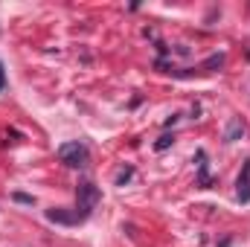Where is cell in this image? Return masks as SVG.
<instances>
[{
	"label": "cell",
	"mask_w": 250,
	"mask_h": 247,
	"mask_svg": "<svg viewBox=\"0 0 250 247\" xmlns=\"http://www.w3.org/2000/svg\"><path fill=\"white\" fill-rule=\"evenodd\" d=\"M6 87V70H3V64H0V90Z\"/></svg>",
	"instance_id": "30bf717a"
},
{
	"label": "cell",
	"mask_w": 250,
	"mask_h": 247,
	"mask_svg": "<svg viewBox=\"0 0 250 247\" xmlns=\"http://www.w3.org/2000/svg\"><path fill=\"white\" fill-rule=\"evenodd\" d=\"M131 175H134V169H125L123 175H120V178H117V184H125V181H128V178H131Z\"/></svg>",
	"instance_id": "ba28073f"
},
{
	"label": "cell",
	"mask_w": 250,
	"mask_h": 247,
	"mask_svg": "<svg viewBox=\"0 0 250 247\" xmlns=\"http://www.w3.org/2000/svg\"><path fill=\"white\" fill-rule=\"evenodd\" d=\"M15 201H21V204H32V198H29V195H15Z\"/></svg>",
	"instance_id": "9c48e42d"
},
{
	"label": "cell",
	"mask_w": 250,
	"mask_h": 247,
	"mask_svg": "<svg viewBox=\"0 0 250 247\" xmlns=\"http://www.w3.org/2000/svg\"><path fill=\"white\" fill-rule=\"evenodd\" d=\"M242 134H245V123L236 117V120H230V125H227V131H224V140H227V143H236Z\"/></svg>",
	"instance_id": "277c9868"
},
{
	"label": "cell",
	"mask_w": 250,
	"mask_h": 247,
	"mask_svg": "<svg viewBox=\"0 0 250 247\" xmlns=\"http://www.w3.org/2000/svg\"><path fill=\"white\" fill-rule=\"evenodd\" d=\"M172 143H175V137H172V134H163V137H160V140L154 143V148H157V151H166V148H169Z\"/></svg>",
	"instance_id": "8992f818"
},
{
	"label": "cell",
	"mask_w": 250,
	"mask_h": 247,
	"mask_svg": "<svg viewBox=\"0 0 250 247\" xmlns=\"http://www.w3.org/2000/svg\"><path fill=\"white\" fill-rule=\"evenodd\" d=\"M99 198H102L99 186H93V184H79V189H76V215H79V221L90 218V212L96 209Z\"/></svg>",
	"instance_id": "6da1fadb"
},
{
	"label": "cell",
	"mask_w": 250,
	"mask_h": 247,
	"mask_svg": "<svg viewBox=\"0 0 250 247\" xmlns=\"http://www.w3.org/2000/svg\"><path fill=\"white\" fill-rule=\"evenodd\" d=\"M221 64H224V56H212V59H207V62H204V67L209 70V67H221Z\"/></svg>",
	"instance_id": "52a82bcc"
},
{
	"label": "cell",
	"mask_w": 250,
	"mask_h": 247,
	"mask_svg": "<svg viewBox=\"0 0 250 247\" xmlns=\"http://www.w3.org/2000/svg\"><path fill=\"white\" fill-rule=\"evenodd\" d=\"M59 160L67 169H82L90 160V151H87L84 143H64L62 148H59Z\"/></svg>",
	"instance_id": "7a4b0ae2"
},
{
	"label": "cell",
	"mask_w": 250,
	"mask_h": 247,
	"mask_svg": "<svg viewBox=\"0 0 250 247\" xmlns=\"http://www.w3.org/2000/svg\"><path fill=\"white\" fill-rule=\"evenodd\" d=\"M47 218H50V221H59V224H76V221H79L76 212L70 215V212H62V209H47Z\"/></svg>",
	"instance_id": "5b68a950"
},
{
	"label": "cell",
	"mask_w": 250,
	"mask_h": 247,
	"mask_svg": "<svg viewBox=\"0 0 250 247\" xmlns=\"http://www.w3.org/2000/svg\"><path fill=\"white\" fill-rule=\"evenodd\" d=\"M239 201H250V160H245V169L239 175Z\"/></svg>",
	"instance_id": "3957f363"
}]
</instances>
